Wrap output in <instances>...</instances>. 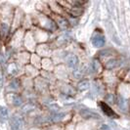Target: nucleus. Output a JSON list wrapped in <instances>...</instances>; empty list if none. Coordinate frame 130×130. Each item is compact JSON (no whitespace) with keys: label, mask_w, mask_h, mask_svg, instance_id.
<instances>
[{"label":"nucleus","mask_w":130,"mask_h":130,"mask_svg":"<svg viewBox=\"0 0 130 130\" xmlns=\"http://www.w3.org/2000/svg\"><path fill=\"white\" fill-rule=\"evenodd\" d=\"M101 130H111V129H110V127H109L107 124H103L101 126Z\"/></svg>","instance_id":"obj_19"},{"label":"nucleus","mask_w":130,"mask_h":130,"mask_svg":"<svg viewBox=\"0 0 130 130\" xmlns=\"http://www.w3.org/2000/svg\"><path fill=\"white\" fill-rule=\"evenodd\" d=\"M17 72H18V68L16 67V65H11L9 67V72H10V73L15 74Z\"/></svg>","instance_id":"obj_15"},{"label":"nucleus","mask_w":130,"mask_h":130,"mask_svg":"<svg viewBox=\"0 0 130 130\" xmlns=\"http://www.w3.org/2000/svg\"><path fill=\"white\" fill-rule=\"evenodd\" d=\"M113 51L110 50V49H107V50H103L100 52V55L101 56H111V55H113Z\"/></svg>","instance_id":"obj_13"},{"label":"nucleus","mask_w":130,"mask_h":130,"mask_svg":"<svg viewBox=\"0 0 130 130\" xmlns=\"http://www.w3.org/2000/svg\"><path fill=\"white\" fill-rule=\"evenodd\" d=\"M8 119V110L6 107H0V122H5Z\"/></svg>","instance_id":"obj_6"},{"label":"nucleus","mask_w":130,"mask_h":130,"mask_svg":"<svg viewBox=\"0 0 130 130\" xmlns=\"http://www.w3.org/2000/svg\"><path fill=\"white\" fill-rule=\"evenodd\" d=\"M92 70H93V72H97L99 70V63H98V61H96V60L93 61V63H92Z\"/></svg>","instance_id":"obj_17"},{"label":"nucleus","mask_w":130,"mask_h":130,"mask_svg":"<svg viewBox=\"0 0 130 130\" xmlns=\"http://www.w3.org/2000/svg\"><path fill=\"white\" fill-rule=\"evenodd\" d=\"M10 126H11V129L12 130H20L22 127V120L19 116H14L11 118V121H10Z\"/></svg>","instance_id":"obj_2"},{"label":"nucleus","mask_w":130,"mask_h":130,"mask_svg":"<svg viewBox=\"0 0 130 130\" xmlns=\"http://www.w3.org/2000/svg\"><path fill=\"white\" fill-rule=\"evenodd\" d=\"M0 64H2V65L5 64V60H4L3 57H1V55H0Z\"/></svg>","instance_id":"obj_21"},{"label":"nucleus","mask_w":130,"mask_h":130,"mask_svg":"<svg viewBox=\"0 0 130 130\" xmlns=\"http://www.w3.org/2000/svg\"><path fill=\"white\" fill-rule=\"evenodd\" d=\"M2 84H3V74L0 72V86H2Z\"/></svg>","instance_id":"obj_20"},{"label":"nucleus","mask_w":130,"mask_h":130,"mask_svg":"<svg viewBox=\"0 0 130 130\" xmlns=\"http://www.w3.org/2000/svg\"><path fill=\"white\" fill-rule=\"evenodd\" d=\"M92 43L95 47H103L105 44V38L102 35H96L92 40Z\"/></svg>","instance_id":"obj_5"},{"label":"nucleus","mask_w":130,"mask_h":130,"mask_svg":"<svg viewBox=\"0 0 130 130\" xmlns=\"http://www.w3.org/2000/svg\"><path fill=\"white\" fill-rule=\"evenodd\" d=\"M1 30H2V34H3V35H6V34H7L8 30H9V27H8L7 24L3 23V24L1 25Z\"/></svg>","instance_id":"obj_12"},{"label":"nucleus","mask_w":130,"mask_h":130,"mask_svg":"<svg viewBox=\"0 0 130 130\" xmlns=\"http://www.w3.org/2000/svg\"><path fill=\"white\" fill-rule=\"evenodd\" d=\"M80 115L83 116L84 118H99L100 116L97 115L96 113H93L89 110H81L80 111Z\"/></svg>","instance_id":"obj_3"},{"label":"nucleus","mask_w":130,"mask_h":130,"mask_svg":"<svg viewBox=\"0 0 130 130\" xmlns=\"http://www.w3.org/2000/svg\"><path fill=\"white\" fill-rule=\"evenodd\" d=\"M33 108H34V106H33V105H31V104H28L27 106H25V107L23 108V110H24V112H25V113H28V112L32 111Z\"/></svg>","instance_id":"obj_14"},{"label":"nucleus","mask_w":130,"mask_h":130,"mask_svg":"<svg viewBox=\"0 0 130 130\" xmlns=\"http://www.w3.org/2000/svg\"><path fill=\"white\" fill-rule=\"evenodd\" d=\"M13 103H14L15 106H20V105H22V103H23L22 98H21L20 96L14 95V96H13Z\"/></svg>","instance_id":"obj_11"},{"label":"nucleus","mask_w":130,"mask_h":130,"mask_svg":"<svg viewBox=\"0 0 130 130\" xmlns=\"http://www.w3.org/2000/svg\"><path fill=\"white\" fill-rule=\"evenodd\" d=\"M59 24H60V26L62 27V28H67V26H68V22L66 21V20H60V22H59Z\"/></svg>","instance_id":"obj_18"},{"label":"nucleus","mask_w":130,"mask_h":130,"mask_svg":"<svg viewBox=\"0 0 130 130\" xmlns=\"http://www.w3.org/2000/svg\"><path fill=\"white\" fill-rule=\"evenodd\" d=\"M117 102H118L119 108L121 109V110H123V111H126V109H127V102H126V100L123 98L122 96H119L118 97Z\"/></svg>","instance_id":"obj_8"},{"label":"nucleus","mask_w":130,"mask_h":130,"mask_svg":"<svg viewBox=\"0 0 130 130\" xmlns=\"http://www.w3.org/2000/svg\"><path fill=\"white\" fill-rule=\"evenodd\" d=\"M89 81H87V80H83V81H81V82H79L78 83V89L79 90H81V91H83V90H86V89H88V87H89Z\"/></svg>","instance_id":"obj_9"},{"label":"nucleus","mask_w":130,"mask_h":130,"mask_svg":"<svg viewBox=\"0 0 130 130\" xmlns=\"http://www.w3.org/2000/svg\"><path fill=\"white\" fill-rule=\"evenodd\" d=\"M63 116H65L64 114H56V115H53L49 119H50L51 121H55V122H56V121L61 120V119L63 118Z\"/></svg>","instance_id":"obj_10"},{"label":"nucleus","mask_w":130,"mask_h":130,"mask_svg":"<svg viewBox=\"0 0 130 130\" xmlns=\"http://www.w3.org/2000/svg\"><path fill=\"white\" fill-rule=\"evenodd\" d=\"M118 65H119V61L118 60L112 59V60H110V61H108L106 63V68L108 70H113V69H115L116 67H118Z\"/></svg>","instance_id":"obj_7"},{"label":"nucleus","mask_w":130,"mask_h":130,"mask_svg":"<svg viewBox=\"0 0 130 130\" xmlns=\"http://www.w3.org/2000/svg\"><path fill=\"white\" fill-rule=\"evenodd\" d=\"M100 107H101V109L103 110V112H104V113H105L108 116H111V117H113V116H115V117H118V116H117L116 113L114 112V110H112L111 107L109 106L107 103H105V102H101V103H100Z\"/></svg>","instance_id":"obj_1"},{"label":"nucleus","mask_w":130,"mask_h":130,"mask_svg":"<svg viewBox=\"0 0 130 130\" xmlns=\"http://www.w3.org/2000/svg\"><path fill=\"white\" fill-rule=\"evenodd\" d=\"M18 87H19V81L18 80H13L10 83V88H12V89H18Z\"/></svg>","instance_id":"obj_16"},{"label":"nucleus","mask_w":130,"mask_h":130,"mask_svg":"<svg viewBox=\"0 0 130 130\" xmlns=\"http://www.w3.org/2000/svg\"><path fill=\"white\" fill-rule=\"evenodd\" d=\"M67 62H68L69 67L72 68V69H75L77 67V65H78V59L74 55H70L68 57V59H67Z\"/></svg>","instance_id":"obj_4"}]
</instances>
